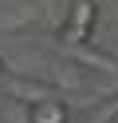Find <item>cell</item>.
I'll return each instance as SVG.
<instances>
[{"instance_id": "obj_4", "label": "cell", "mask_w": 118, "mask_h": 123, "mask_svg": "<svg viewBox=\"0 0 118 123\" xmlns=\"http://www.w3.org/2000/svg\"><path fill=\"white\" fill-rule=\"evenodd\" d=\"M4 75H8V64H4V56H0V80H4Z\"/></svg>"}, {"instance_id": "obj_2", "label": "cell", "mask_w": 118, "mask_h": 123, "mask_svg": "<svg viewBox=\"0 0 118 123\" xmlns=\"http://www.w3.org/2000/svg\"><path fill=\"white\" fill-rule=\"evenodd\" d=\"M28 123H71V111H67L63 99H55L51 91H47V95H39L36 103H31Z\"/></svg>"}, {"instance_id": "obj_3", "label": "cell", "mask_w": 118, "mask_h": 123, "mask_svg": "<svg viewBox=\"0 0 118 123\" xmlns=\"http://www.w3.org/2000/svg\"><path fill=\"white\" fill-rule=\"evenodd\" d=\"M12 91H16V95H28L31 103H36L39 95H47V91H43V87H36L31 80H12Z\"/></svg>"}, {"instance_id": "obj_1", "label": "cell", "mask_w": 118, "mask_h": 123, "mask_svg": "<svg viewBox=\"0 0 118 123\" xmlns=\"http://www.w3.org/2000/svg\"><path fill=\"white\" fill-rule=\"evenodd\" d=\"M98 24V4L94 0H71L67 20H63V40L67 44H87Z\"/></svg>"}]
</instances>
